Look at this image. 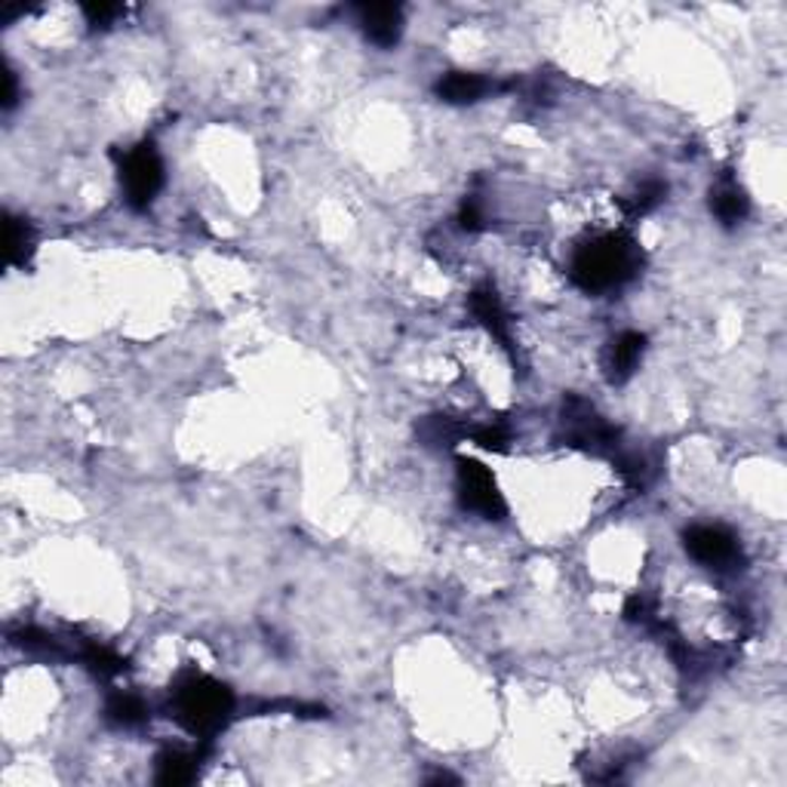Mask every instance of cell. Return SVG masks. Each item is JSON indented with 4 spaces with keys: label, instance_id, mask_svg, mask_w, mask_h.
<instances>
[{
    "label": "cell",
    "instance_id": "cell-13",
    "mask_svg": "<svg viewBox=\"0 0 787 787\" xmlns=\"http://www.w3.org/2000/svg\"><path fill=\"white\" fill-rule=\"evenodd\" d=\"M198 756H188L182 751H167L157 760V782L160 785H188L198 772Z\"/></svg>",
    "mask_w": 787,
    "mask_h": 787
},
{
    "label": "cell",
    "instance_id": "cell-2",
    "mask_svg": "<svg viewBox=\"0 0 787 787\" xmlns=\"http://www.w3.org/2000/svg\"><path fill=\"white\" fill-rule=\"evenodd\" d=\"M172 707H176V717L182 726H188L191 732L198 736H213L218 732L225 720L231 717L235 711V695L228 689L201 677V673H188L184 680H179L176 695H172Z\"/></svg>",
    "mask_w": 787,
    "mask_h": 787
},
{
    "label": "cell",
    "instance_id": "cell-15",
    "mask_svg": "<svg viewBox=\"0 0 787 787\" xmlns=\"http://www.w3.org/2000/svg\"><path fill=\"white\" fill-rule=\"evenodd\" d=\"M84 13L90 19V25H108L120 13V7H115V3H90V7H84Z\"/></svg>",
    "mask_w": 787,
    "mask_h": 787
},
{
    "label": "cell",
    "instance_id": "cell-16",
    "mask_svg": "<svg viewBox=\"0 0 787 787\" xmlns=\"http://www.w3.org/2000/svg\"><path fill=\"white\" fill-rule=\"evenodd\" d=\"M3 81H7V93H3V108H13L16 105V74L13 71H7L3 74Z\"/></svg>",
    "mask_w": 787,
    "mask_h": 787
},
{
    "label": "cell",
    "instance_id": "cell-4",
    "mask_svg": "<svg viewBox=\"0 0 787 787\" xmlns=\"http://www.w3.org/2000/svg\"><path fill=\"white\" fill-rule=\"evenodd\" d=\"M687 551L695 563H702L707 570L717 572H732L738 570V563L744 560L738 538L726 529V526H714V523H699V526H689L687 536Z\"/></svg>",
    "mask_w": 787,
    "mask_h": 787
},
{
    "label": "cell",
    "instance_id": "cell-9",
    "mask_svg": "<svg viewBox=\"0 0 787 787\" xmlns=\"http://www.w3.org/2000/svg\"><path fill=\"white\" fill-rule=\"evenodd\" d=\"M496 90V84L484 77V74H470V71H453L446 77L437 81V96L450 105H470L480 102Z\"/></svg>",
    "mask_w": 787,
    "mask_h": 787
},
{
    "label": "cell",
    "instance_id": "cell-3",
    "mask_svg": "<svg viewBox=\"0 0 787 787\" xmlns=\"http://www.w3.org/2000/svg\"><path fill=\"white\" fill-rule=\"evenodd\" d=\"M120 184H123V198L133 210H148L157 198V191L164 188V160L152 142L130 148L120 160Z\"/></svg>",
    "mask_w": 787,
    "mask_h": 787
},
{
    "label": "cell",
    "instance_id": "cell-11",
    "mask_svg": "<svg viewBox=\"0 0 787 787\" xmlns=\"http://www.w3.org/2000/svg\"><path fill=\"white\" fill-rule=\"evenodd\" d=\"M108 720L115 726H139V723L148 720V707L145 702L133 695V692H118L108 699V707H105Z\"/></svg>",
    "mask_w": 787,
    "mask_h": 787
},
{
    "label": "cell",
    "instance_id": "cell-5",
    "mask_svg": "<svg viewBox=\"0 0 787 787\" xmlns=\"http://www.w3.org/2000/svg\"><path fill=\"white\" fill-rule=\"evenodd\" d=\"M458 496H462V504L468 511H474V514H480V517H504L502 492H499L489 468H484L480 462H470V458L458 462Z\"/></svg>",
    "mask_w": 787,
    "mask_h": 787
},
{
    "label": "cell",
    "instance_id": "cell-12",
    "mask_svg": "<svg viewBox=\"0 0 787 787\" xmlns=\"http://www.w3.org/2000/svg\"><path fill=\"white\" fill-rule=\"evenodd\" d=\"M665 194H668V184L649 179V182L636 184L634 191H631V198L621 201V206H624V213L631 218H640L646 216V213H653L655 206L665 201Z\"/></svg>",
    "mask_w": 787,
    "mask_h": 787
},
{
    "label": "cell",
    "instance_id": "cell-8",
    "mask_svg": "<svg viewBox=\"0 0 787 787\" xmlns=\"http://www.w3.org/2000/svg\"><path fill=\"white\" fill-rule=\"evenodd\" d=\"M470 311L489 330V335H496L504 348H511V320H508V311H504L502 299L492 286H477L470 293Z\"/></svg>",
    "mask_w": 787,
    "mask_h": 787
},
{
    "label": "cell",
    "instance_id": "cell-1",
    "mask_svg": "<svg viewBox=\"0 0 787 787\" xmlns=\"http://www.w3.org/2000/svg\"><path fill=\"white\" fill-rule=\"evenodd\" d=\"M640 271V247L628 235L591 237L572 255V281L585 293H609Z\"/></svg>",
    "mask_w": 787,
    "mask_h": 787
},
{
    "label": "cell",
    "instance_id": "cell-14",
    "mask_svg": "<svg viewBox=\"0 0 787 787\" xmlns=\"http://www.w3.org/2000/svg\"><path fill=\"white\" fill-rule=\"evenodd\" d=\"M32 252V231L25 222L19 218H7V259L10 265H22Z\"/></svg>",
    "mask_w": 787,
    "mask_h": 787
},
{
    "label": "cell",
    "instance_id": "cell-7",
    "mask_svg": "<svg viewBox=\"0 0 787 787\" xmlns=\"http://www.w3.org/2000/svg\"><path fill=\"white\" fill-rule=\"evenodd\" d=\"M643 348H646V338L643 333H628L616 335L604 351V375L612 382V385H624L631 375H634L636 363L643 357Z\"/></svg>",
    "mask_w": 787,
    "mask_h": 787
},
{
    "label": "cell",
    "instance_id": "cell-6",
    "mask_svg": "<svg viewBox=\"0 0 787 787\" xmlns=\"http://www.w3.org/2000/svg\"><path fill=\"white\" fill-rule=\"evenodd\" d=\"M357 25L375 47H394L403 34V10L394 3H363L357 7Z\"/></svg>",
    "mask_w": 787,
    "mask_h": 787
},
{
    "label": "cell",
    "instance_id": "cell-10",
    "mask_svg": "<svg viewBox=\"0 0 787 787\" xmlns=\"http://www.w3.org/2000/svg\"><path fill=\"white\" fill-rule=\"evenodd\" d=\"M748 210H751V201H748L744 188L732 176H723L717 188L711 191V213L720 218L723 225H738L748 216Z\"/></svg>",
    "mask_w": 787,
    "mask_h": 787
}]
</instances>
